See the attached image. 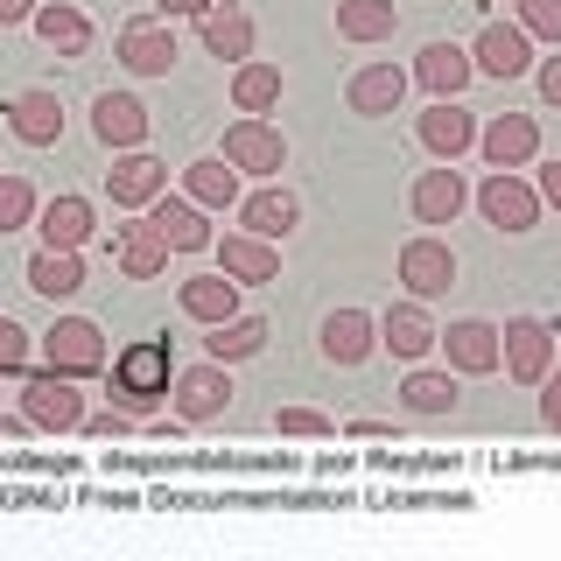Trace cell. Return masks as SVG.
I'll list each match as a JSON object with an SVG mask.
<instances>
[{
	"mask_svg": "<svg viewBox=\"0 0 561 561\" xmlns=\"http://www.w3.org/2000/svg\"><path fill=\"white\" fill-rule=\"evenodd\" d=\"M169 379H175V358H169L162 337H134V344H119L113 358H105V393H113V408H127L134 421L162 414Z\"/></svg>",
	"mask_w": 561,
	"mask_h": 561,
	"instance_id": "1",
	"label": "cell"
},
{
	"mask_svg": "<svg viewBox=\"0 0 561 561\" xmlns=\"http://www.w3.org/2000/svg\"><path fill=\"white\" fill-rule=\"evenodd\" d=\"M35 351H43V365L49 373H64V379H99L105 373V330L92 323V316H57V323L35 337Z\"/></svg>",
	"mask_w": 561,
	"mask_h": 561,
	"instance_id": "2",
	"label": "cell"
},
{
	"mask_svg": "<svg viewBox=\"0 0 561 561\" xmlns=\"http://www.w3.org/2000/svg\"><path fill=\"white\" fill-rule=\"evenodd\" d=\"M218 154H225V162H232L239 175H253V183H274V175L288 169V134H280V127H267L260 113H239L232 127H225Z\"/></svg>",
	"mask_w": 561,
	"mask_h": 561,
	"instance_id": "3",
	"label": "cell"
},
{
	"mask_svg": "<svg viewBox=\"0 0 561 561\" xmlns=\"http://www.w3.org/2000/svg\"><path fill=\"white\" fill-rule=\"evenodd\" d=\"M554 337H561V330L548 323V316H505V330H499V365H505V379L540 386V379L554 373Z\"/></svg>",
	"mask_w": 561,
	"mask_h": 561,
	"instance_id": "4",
	"label": "cell"
},
{
	"mask_svg": "<svg viewBox=\"0 0 561 561\" xmlns=\"http://www.w3.org/2000/svg\"><path fill=\"white\" fill-rule=\"evenodd\" d=\"M470 204L484 210V225H491V232H513V239H519V232H534V225H540V190L526 183L519 169H491L484 183L470 190Z\"/></svg>",
	"mask_w": 561,
	"mask_h": 561,
	"instance_id": "5",
	"label": "cell"
},
{
	"mask_svg": "<svg viewBox=\"0 0 561 561\" xmlns=\"http://www.w3.org/2000/svg\"><path fill=\"white\" fill-rule=\"evenodd\" d=\"M22 414H28V428L35 435H78V421H84V393H78V379H64V373H22Z\"/></svg>",
	"mask_w": 561,
	"mask_h": 561,
	"instance_id": "6",
	"label": "cell"
},
{
	"mask_svg": "<svg viewBox=\"0 0 561 561\" xmlns=\"http://www.w3.org/2000/svg\"><path fill=\"white\" fill-rule=\"evenodd\" d=\"M169 400H175V414H183L190 428L218 421L225 408H232V365H218V358L175 365V379H169Z\"/></svg>",
	"mask_w": 561,
	"mask_h": 561,
	"instance_id": "7",
	"label": "cell"
},
{
	"mask_svg": "<svg viewBox=\"0 0 561 561\" xmlns=\"http://www.w3.org/2000/svg\"><path fill=\"white\" fill-rule=\"evenodd\" d=\"M435 351L456 379H484L499 373V323L491 316H456L449 330H435Z\"/></svg>",
	"mask_w": 561,
	"mask_h": 561,
	"instance_id": "8",
	"label": "cell"
},
{
	"mask_svg": "<svg viewBox=\"0 0 561 561\" xmlns=\"http://www.w3.org/2000/svg\"><path fill=\"white\" fill-rule=\"evenodd\" d=\"M414 140L435 162H463V154H478V113L463 99H428V113L414 119Z\"/></svg>",
	"mask_w": 561,
	"mask_h": 561,
	"instance_id": "9",
	"label": "cell"
},
{
	"mask_svg": "<svg viewBox=\"0 0 561 561\" xmlns=\"http://www.w3.org/2000/svg\"><path fill=\"white\" fill-rule=\"evenodd\" d=\"M113 57L127 64L134 78H169L183 49H175V28L162 22V14H140V22H127V28L113 35Z\"/></svg>",
	"mask_w": 561,
	"mask_h": 561,
	"instance_id": "10",
	"label": "cell"
},
{
	"mask_svg": "<svg viewBox=\"0 0 561 561\" xmlns=\"http://www.w3.org/2000/svg\"><path fill=\"white\" fill-rule=\"evenodd\" d=\"M484 169H534L540 162V119L534 113H491L478 127Z\"/></svg>",
	"mask_w": 561,
	"mask_h": 561,
	"instance_id": "11",
	"label": "cell"
},
{
	"mask_svg": "<svg viewBox=\"0 0 561 561\" xmlns=\"http://www.w3.org/2000/svg\"><path fill=\"white\" fill-rule=\"evenodd\" d=\"M470 64H478V78L513 84V78L534 70V35H526L519 22H484L478 43H470Z\"/></svg>",
	"mask_w": 561,
	"mask_h": 561,
	"instance_id": "12",
	"label": "cell"
},
{
	"mask_svg": "<svg viewBox=\"0 0 561 561\" xmlns=\"http://www.w3.org/2000/svg\"><path fill=\"white\" fill-rule=\"evenodd\" d=\"M408 210H414V225H456V218L470 210V183H463V169H456V162L421 169V175H414V190H408Z\"/></svg>",
	"mask_w": 561,
	"mask_h": 561,
	"instance_id": "13",
	"label": "cell"
},
{
	"mask_svg": "<svg viewBox=\"0 0 561 561\" xmlns=\"http://www.w3.org/2000/svg\"><path fill=\"white\" fill-rule=\"evenodd\" d=\"M0 113H8V134L22 140V148H57L64 140V99L49 92V84H22Z\"/></svg>",
	"mask_w": 561,
	"mask_h": 561,
	"instance_id": "14",
	"label": "cell"
},
{
	"mask_svg": "<svg viewBox=\"0 0 561 561\" xmlns=\"http://www.w3.org/2000/svg\"><path fill=\"white\" fill-rule=\"evenodd\" d=\"M232 210H239V232H260V239H274V245L302 225V197H295L280 175H274V183H253Z\"/></svg>",
	"mask_w": 561,
	"mask_h": 561,
	"instance_id": "15",
	"label": "cell"
},
{
	"mask_svg": "<svg viewBox=\"0 0 561 561\" xmlns=\"http://www.w3.org/2000/svg\"><path fill=\"white\" fill-rule=\"evenodd\" d=\"M162 190H169V162H154L148 148L113 154V169H105V197H113V210H148Z\"/></svg>",
	"mask_w": 561,
	"mask_h": 561,
	"instance_id": "16",
	"label": "cell"
},
{
	"mask_svg": "<svg viewBox=\"0 0 561 561\" xmlns=\"http://www.w3.org/2000/svg\"><path fill=\"white\" fill-rule=\"evenodd\" d=\"M400 280H408L414 302L449 295V288H456V253H449V239H435V232L408 239V245H400Z\"/></svg>",
	"mask_w": 561,
	"mask_h": 561,
	"instance_id": "17",
	"label": "cell"
},
{
	"mask_svg": "<svg viewBox=\"0 0 561 561\" xmlns=\"http://www.w3.org/2000/svg\"><path fill=\"white\" fill-rule=\"evenodd\" d=\"M92 134H99V148L127 154V148H148L154 119H148V105H140L134 92H99L92 99Z\"/></svg>",
	"mask_w": 561,
	"mask_h": 561,
	"instance_id": "18",
	"label": "cell"
},
{
	"mask_svg": "<svg viewBox=\"0 0 561 561\" xmlns=\"http://www.w3.org/2000/svg\"><path fill=\"white\" fill-rule=\"evenodd\" d=\"M140 218L162 232L169 253H210V239H218V232H210V210H204V204H190V197H169V190H162V197H154L148 210H140Z\"/></svg>",
	"mask_w": 561,
	"mask_h": 561,
	"instance_id": "19",
	"label": "cell"
},
{
	"mask_svg": "<svg viewBox=\"0 0 561 561\" xmlns=\"http://www.w3.org/2000/svg\"><path fill=\"white\" fill-rule=\"evenodd\" d=\"M408 78H414L428 99H463V92H470V78H478V64H470V49H463V43L435 35V43L414 57V70H408Z\"/></svg>",
	"mask_w": 561,
	"mask_h": 561,
	"instance_id": "20",
	"label": "cell"
},
{
	"mask_svg": "<svg viewBox=\"0 0 561 561\" xmlns=\"http://www.w3.org/2000/svg\"><path fill=\"white\" fill-rule=\"evenodd\" d=\"M408 70L400 64H358L351 70V84H344V105L351 113H365V119H393L400 105H408Z\"/></svg>",
	"mask_w": 561,
	"mask_h": 561,
	"instance_id": "21",
	"label": "cell"
},
{
	"mask_svg": "<svg viewBox=\"0 0 561 561\" xmlns=\"http://www.w3.org/2000/svg\"><path fill=\"white\" fill-rule=\"evenodd\" d=\"M316 351H323L330 365H365L379 351V316H365V309H330L323 316V330H316Z\"/></svg>",
	"mask_w": 561,
	"mask_h": 561,
	"instance_id": "22",
	"label": "cell"
},
{
	"mask_svg": "<svg viewBox=\"0 0 561 561\" xmlns=\"http://www.w3.org/2000/svg\"><path fill=\"white\" fill-rule=\"evenodd\" d=\"M113 267L127 274V280L169 274V245H162V232H154L140 210H127V225H113Z\"/></svg>",
	"mask_w": 561,
	"mask_h": 561,
	"instance_id": "23",
	"label": "cell"
},
{
	"mask_svg": "<svg viewBox=\"0 0 561 561\" xmlns=\"http://www.w3.org/2000/svg\"><path fill=\"white\" fill-rule=\"evenodd\" d=\"M379 351H393L400 365H421V358H428V351H435V316H428V302H414V295H408V302L386 309L379 316Z\"/></svg>",
	"mask_w": 561,
	"mask_h": 561,
	"instance_id": "24",
	"label": "cell"
},
{
	"mask_svg": "<svg viewBox=\"0 0 561 561\" xmlns=\"http://www.w3.org/2000/svg\"><path fill=\"white\" fill-rule=\"evenodd\" d=\"M210 253H218V267L239 280V288H260V280H280V245L260 239V232H225L210 239Z\"/></svg>",
	"mask_w": 561,
	"mask_h": 561,
	"instance_id": "25",
	"label": "cell"
},
{
	"mask_svg": "<svg viewBox=\"0 0 561 561\" xmlns=\"http://www.w3.org/2000/svg\"><path fill=\"white\" fill-rule=\"evenodd\" d=\"M35 232H43V245H64V253H84V239L99 232V210H92V197H78V190H64V197L35 204Z\"/></svg>",
	"mask_w": 561,
	"mask_h": 561,
	"instance_id": "26",
	"label": "cell"
},
{
	"mask_svg": "<svg viewBox=\"0 0 561 561\" xmlns=\"http://www.w3.org/2000/svg\"><path fill=\"white\" fill-rule=\"evenodd\" d=\"M197 35H204V49L218 64H245V57H253V14H245L239 0H210V8L197 14Z\"/></svg>",
	"mask_w": 561,
	"mask_h": 561,
	"instance_id": "27",
	"label": "cell"
},
{
	"mask_svg": "<svg viewBox=\"0 0 561 561\" xmlns=\"http://www.w3.org/2000/svg\"><path fill=\"white\" fill-rule=\"evenodd\" d=\"M28 28L43 35V49H57V57H84V49H92V14H84L78 0H35Z\"/></svg>",
	"mask_w": 561,
	"mask_h": 561,
	"instance_id": "28",
	"label": "cell"
},
{
	"mask_svg": "<svg viewBox=\"0 0 561 561\" xmlns=\"http://www.w3.org/2000/svg\"><path fill=\"white\" fill-rule=\"evenodd\" d=\"M456 400H463V386H456L449 365H408V379H400V408L421 414V421L456 414Z\"/></svg>",
	"mask_w": 561,
	"mask_h": 561,
	"instance_id": "29",
	"label": "cell"
},
{
	"mask_svg": "<svg viewBox=\"0 0 561 561\" xmlns=\"http://www.w3.org/2000/svg\"><path fill=\"white\" fill-rule=\"evenodd\" d=\"M175 309H183L190 323L210 330V323H225V316H239V280L225 274V267L218 274H190L183 288H175Z\"/></svg>",
	"mask_w": 561,
	"mask_h": 561,
	"instance_id": "30",
	"label": "cell"
},
{
	"mask_svg": "<svg viewBox=\"0 0 561 561\" xmlns=\"http://www.w3.org/2000/svg\"><path fill=\"white\" fill-rule=\"evenodd\" d=\"M28 288L43 302H70L84 288V253H64V245H35L28 253Z\"/></svg>",
	"mask_w": 561,
	"mask_h": 561,
	"instance_id": "31",
	"label": "cell"
},
{
	"mask_svg": "<svg viewBox=\"0 0 561 561\" xmlns=\"http://www.w3.org/2000/svg\"><path fill=\"white\" fill-rule=\"evenodd\" d=\"M239 183H245V175L225 162V154H204V162H190V169H183V197H190V204H204V210H232V204L245 197Z\"/></svg>",
	"mask_w": 561,
	"mask_h": 561,
	"instance_id": "32",
	"label": "cell"
},
{
	"mask_svg": "<svg viewBox=\"0 0 561 561\" xmlns=\"http://www.w3.org/2000/svg\"><path fill=\"white\" fill-rule=\"evenodd\" d=\"M267 351V323L260 316H225V323H210V337H204V358H218V365H239V358H260Z\"/></svg>",
	"mask_w": 561,
	"mask_h": 561,
	"instance_id": "33",
	"label": "cell"
},
{
	"mask_svg": "<svg viewBox=\"0 0 561 561\" xmlns=\"http://www.w3.org/2000/svg\"><path fill=\"white\" fill-rule=\"evenodd\" d=\"M393 28H400V8H393V0H337V35H344V43L373 49Z\"/></svg>",
	"mask_w": 561,
	"mask_h": 561,
	"instance_id": "34",
	"label": "cell"
},
{
	"mask_svg": "<svg viewBox=\"0 0 561 561\" xmlns=\"http://www.w3.org/2000/svg\"><path fill=\"white\" fill-rule=\"evenodd\" d=\"M232 105H239V113H260V119H267L274 105H280V64H260V57L232 64Z\"/></svg>",
	"mask_w": 561,
	"mask_h": 561,
	"instance_id": "35",
	"label": "cell"
},
{
	"mask_svg": "<svg viewBox=\"0 0 561 561\" xmlns=\"http://www.w3.org/2000/svg\"><path fill=\"white\" fill-rule=\"evenodd\" d=\"M35 225V183L28 175H0V239Z\"/></svg>",
	"mask_w": 561,
	"mask_h": 561,
	"instance_id": "36",
	"label": "cell"
},
{
	"mask_svg": "<svg viewBox=\"0 0 561 561\" xmlns=\"http://www.w3.org/2000/svg\"><path fill=\"white\" fill-rule=\"evenodd\" d=\"M28 358H35V337L14 323V316H0V379H22Z\"/></svg>",
	"mask_w": 561,
	"mask_h": 561,
	"instance_id": "37",
	"label": "cell"
},
{
	"mask_svg": "<svg viewBox=\"0 0 561 561\" xmlns=\"http://www.w3.org/2000/svg\"><path fill=\"white\" fill-rule=\"evenodd\" d=\"M513 8H519V28L534 35V43L561 49V0H513Z\"/></svg>",
	"mask_w": 561,
	"mask_h": 561,
	"instance_id": "38",
	"label": "cell"
},
{
	"mask_svg": "<svg viewBox=\"0 0 561 561\" xmlns=\"http://www.w3.org/2000/svg\"><path fill=\"white\" fill-rule=\"evenodd\" d=\"M78 435H92V443H119V435H134V414L127 408H105V414H84Z\"/></svg>",
	"mask_w": 561,
	"mask_h": 561,
	"instance_id": "39",
	"label": "cell"
},
{
	"mask_svg": "<svg viewBox=\"0 0 561 561\" xmlns=\"http://www.w3.org/2000/svg\"><path fill=\"white\" fill-rule=\"evenodd\" d=\"M280 435H337V421H330L323 408H280Z\"/></svg>",
	"mask_w": 561,
	"mask_h": 561,
	"instance_id": "40",
	"label": "cell"
},
{
	"mask_svg": "<svg viewBox=\"0 0 561 561\" xmlns=\"http://www.w3.org/2000/svg\"><path fill=\"white\" fill-rule=\"evenodd\" d=\"M540 428H554V435H561V373L540 379Z\"/></svg>",
	"mask_w": 561,
	"mask_h": 561,
	"instance_id": "41",
	"label": "cell"
},
{
	"mask_svg": "<svg viewBox=\"0 0 561 561\" xmlns=\"http://www.w3.org/2000/svg\"><path fill=\"white\" fill-rule=\"evenodd\" d=\"M534 190H540V210H561V162H540Z\"/></svg>",
	"mask_w": 561,
	"mask_h": 561,
	"instance_id": "42",
	"label": "cell"
},
{
	"mask_svg": "<svg viewBox=\"0 0 561 561\" xmlns=\"http://www.w3.org/2000/svg\"><path fill=\"white\" fill-rule=\"evenodd\" d=\"M534 84H540V99H548V105H561V57H540L534 64Z\"/></svg>",
	"mask_w": 561,
	"mask_h": 561,
	"instance_id": "43",
	"label": "cell"
},
{
	"mask_svg": "<svg viewBox=\"0 0 561 561\" xmlns=\"http://www.w3.org/2000/svg\"><path fill=\"white\" fill-rule=\"evenodd\" d=\"M204 8H210V0H154V14H162V22H197Z\"/></svg>",
	"mask_w": 561,
	"mask_h": 561,
	"instance_id": "44",
	"label": "cell"
},
{
	"mask_svg": "<svg viewBox=\"0 0 561 561\" xmlns=\"http://www.w3.org/2000/svg\"><path fill=\"white\" fill-rule=\"evenodd\" d=\"M35 14V0H0V28H22Z\"/></svg>",
	"mask_w": 561,
	"mask_h": 561,
	"instance_id": "45",
	"label": "cell"
},
{
	"mask_svg": "<svg viewBox=\"0 0 561 561\" xmlns=\"http://www.w3.org/2000/svg\"><path fill=\"white\" fill-rule=\"evenodd\" d=\"M554 358H561V337H554Z\"/></svg>",
	"mask_w": 561,
	"mask_h": 561,
	"instance_id": "46",
	"label": "cell"
},
{
	"mask_svg": "<svg viewBox=\"0 0 561 561\" xmlns=\"http://www.w3.org/2000/svg\"><path fill=\"white\" fill-rule=\"evenodd\" d=\"M0 393H8V379H0Z\"/></svg>",
	"mask_w": 561,
	"mask_h": 561,
	"instance_id": "47",
	"label": "cell"
}]
</instances>
